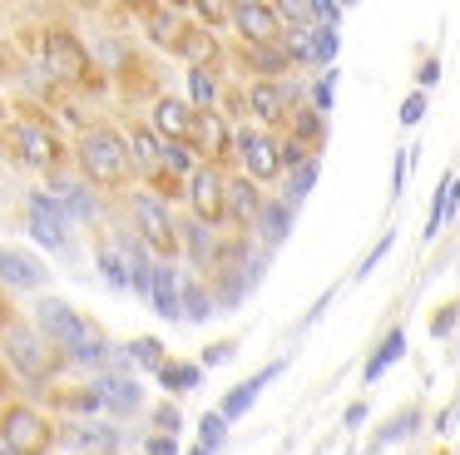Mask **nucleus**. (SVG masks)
Here are the masks:
<instances>
[{
	"label": "nucleus",
	"instance_id": "f257e3e1",
	"mask_svg": "<svg viewBox=\"0 0 460 455\" xmlns=\"http://www.w3.org/2000/svg\"><path fill=\"white\" fill-rule=\"evenodd\" d=\"M35 332L65 356V366H94V371H104L110 356H114L110 336H104L90 317L75 312L70 302H60V297H40V302H35Z\"/></svg>",
	"mask_w": 460,
	"mask_h": 455
},
{
	"label": "nucleus",
	"instance_id": "f03ea898",
	"mask_svg": "<svg viewBox=\"0 0 460 455\" xmlns=\"http://www.w3.org/2000/svg\"><path fill=\"white\" fill-rule=\"evenodd\" d=\"M0 356H5V371L21 376L25 386H35V391L50 386L55 376H60V366H65V356L35 332V322H11L5 326V332H0Z\"/></svg>",
	"mask_w": 460,
	"mask_h": 455
},
{
	"label": "nucleus",
	"instance_id": "7ed1b4c3",
	"mask_svg": "<svg viewBox=\"0 0 460 455\" xmlns=\"http://www.w3.org/2000/svg\"><path fill=\"white\" fill-rule=\"evenodd\" d=\"M75 164H80V178L90 188H124L134 174L129 138L114 134V129H84L80 144H75Z\"/></svg>",
	"mask_w": 460,
	"mask_h": 455
},
{
	"label": "nucleus",
	"instance_id": "20e7f679",
	"mask_svg": "<svg viewBox=\"0 0 460 455\" xmlns=\"http://www.w3.org/2000/svg\"><path fill=\"white\" fill-rule=\"evenodd\" d=\"M129 218H134V237H139L144 247H149L159 263H173V257L183 253V233H179V218L169 213V203H164V193H149V188H139V193H129Z\"/></svg>",
	"mask_w": 460,
	"mask_h": 455
},
{
	"label": "nucleus",
	"instance_id": "39448f33",
	"mask_svg": "<svg viewBox=\"0 0 460 455\" xmlns=\"http://www.w3.org/2000/svg\"><path fill=\"white\" fill-rule=\"evenodd\" d=\"M5 144H11V154L21 158V164H31V168H40V174H55V178H60L65 144H60V134H55L45 119L21 114L15 124H5Z\"/></svg>",
	"mask_w": 460,
	"mask_h": 455
},
{
	"label": "nucleus",
	"instance_id": "423d86ee",
	"mask_svg": "<svg viewBox=\"0 0 460 455\" xmlns=\"http://www.w3.org/2000/svg\"><path fill=\"white\" fill-rule=\"evenodd\" d=\"M0 451H11V455H50L55 451V425L25 401L0 406Z\"/></svg>",
	"mask_w": 460,
	"mask_h": 455
},
{
	"label": "nucleus",
	"instance_id": "0eeeda50",
	"mask_svg": "<svg viewBox=\"0 0 460 455\" xmlns=\"http://www.w3.org/2000/svg\"><path fill=\"white\" fill-rule=\"evenodd\" d=\"M25 208H31V223H25V228H31L35 243L50 247V253H60V257H70L75 253V223H70V213L55 203L50 188H31Z\"/></svg>",
	"mask_w": 460,
	"mask_h": 455
},
{
	"label": "nucleus",
	"instance_id": "6e6552de",
	"mask_svg": "<svg viewBox=\"0 0 460 455\" xmlns=\"http://www.w3.org/2000/svg\"><path fill=\"white\" fill-rule=\"evenodd\" d=\"M233 158L243 164V178H252V183L282 178V144L262 129H238L233 134Z\"/></svg>",
	"mask_w": 460,
	"mask_h": 455
},
{
	"label": "nucleus",
	"instance_id": "1a4fd4ad",
	"mask_svg": "<svg viewBox=\"0 0 460 455\" xmlns=\"http://www.w3.org/2000/svg\"><path fill=\"white\" fill-rule=\"evenodd\" d=\"M183 198H189V213L199 218L203 228L228 223V178H223V168H208V164H203L199 174L183 183Z\"/></svg>",
	"mask_w": 460,
	"mask_h": 455
},
{
	"label": "nucleus",
	"instance_id": "9d476101",
	"mask_svg": "<svg viewBox=\"0 0 460 455\" xmlns=\"http://www.w3.org/2000/svg\"><path fill=\"white\" fill-rule=\"evenodd\" d=\"M243 99H248V114L252 119H262V124H288L292 109H302L307 89H297L292 79H252Z\"/></svg>",
	"mask_w": 460,
	"mask_h": 455
},
{
	"label": "nucleus",
	"instance_id": "9b49d317",
	"mask_svg": "<svg viewBox=\"0 0 460 455\" xmlns=\"http://www.w3.org/2000/svg\"><path fill=\"white\" fill-rule=\"evenodd\" d=\"M40 55H45V75H50L55 85H80V79L90 75V49H84L70 30H50Z\"/></svg>",
	"mask_w": 460,
	"mask_h": 455
},
{
	"label": "nucleus",
	"instance_id": "f8f14e48",
	"mask_svg": "<svg viewBox=\"0 0 460 455\" xmlns=\"http://www.w3.org/2000/svg\"><path fill=\"white\" fill-rule=\"evenodd\" d=\"M189 148L199 154V164H208V168L228 164V158H233V129H228V119H223V114H199V129H193Z\"/></svg>",
	"mask_w": 460,
	"mask_h": 455
},
{
	"label": "nucleus",
	"instance_id": "ddd939ff",
	"mask_svg": "<svg viewBox=\"0 0 460 455\" xmlns=\"http://www.w3.org/2000/svg\"><path fill=\"white\" fill-rule=\"evenodd\" d=\"M149 129L164 138V144H189L193 129H199V109H193L189 99L164 94L159 104H154V124H149Z\"/></svg>",
	"mask_w": 460,
	"mask_h": 455
},
{
	"label": "nucleus",
	"instance_id": "4468645a",
	"mask_svg": "<svg viewBox=\"0 0 460 455\" xmlns=\"http://www.w3.org/2000/svg\"><path fill=\"white\" fill-rule=\"evenodd\" d=\"M0 282L15 287V292H40V287L50 282V272H45L40 257H31V253H21V247L0 243Z\"/></svg>",
	"mask_w": 460,
	"mask_h": 455
},
{
	"label": "nucleus",
	"instance_id": "2eb2a0df",
	"mask_svg": "<svg viewBox=\"0 0 460 455\" xmlns=\"http://www.w3.org/2000/svg\"><path fill=\"white\" fill-rule=\"evenodd\" d=\"M233 25L248 45H268V40H282V20H278V5H258V0H243L233 5Z\"/></svg>",
	"mask_w": 460,
	"mask_h": 455
},
{
	"label": "nucleus",
	"instance_id": "dca6fc26",
	"mask_svg": "<svg viewBox=\"0 0 460 455\" xmlns=\"http://www.w3.org/2000/svg\"><path fill=\"white\" fill-rule=\"evenodd\" d=\"M65 445L80 455H119L124 435L110 421H80V425H65Z\"/></svg>",
	"mask_w": 460,
	"mask_h": 455
},
{
	"label": "nucleus",
	"instance_id": "f3484780",
	"mask_svg": "<svg viewBox=\"0 0 460 455\" xmlns=\"http://www.w3.org/2000/svg\"><path fill=\"white\" fill-rule=\"evenodd\" d=\"M292 223H297V208H292L288 198H268V203H262V213H258V223H252V243L272 253V247L288 243Z\"/></svg>",
	"mask_w": 460,
	"mask_h": 455
},
{
	"label": "nucleus",
	"instance_id": "a211bd4d",
	"mask_svg": "<svg viewBox=\"0 0 460 455\" xmlns=\"http://www.w3.org/2000/svg\"><path fill=\"white\" fill-rule=\"evenodd\" d=\"M183 233V257H189L199 272H213L223 257V233H213V228H203L199 218H189V223H179Z\"/></svg>",
	"mask_w": 460,
	"mask_h": 455
},
{
	"label": "nucleus",
	"instance_id": "6ab92c4d",
	"mask_svg": "<svg viewBox=\"0 0 460 455\" xmlns=\"http://www.w3.org/2000/svg\"><path fill=\"white\" fill-rule=\"evenodd\" d=\"M149 307L164 317V322H183V272H179L173 263H159V267H154Z\"/></svg>",
	"mask_w": 460,
	"mask_h": 455
},
{
	"label": "nucleus",
	"instance_id": "aec40b11",
	"mask_svg": "<svg viewBox=\"0 0 460 455\" xmlns=\"http://www.w3.org/2000/svg\"><path fill=\"white\" fill-rule=\"evenodd\" d=\"M50 193H55V203L70 213V223H94V218H100V198H94V188L84 183V178H55Z\"/></svg>",
	"mask_w": 460,
	"mask_h": 455
},
{
	"label": "nucleus",
	"instance_id": "412c9836",
	"mask_svg": "<svg viewBox=\"0 0 460 455\" xmlns=\"http://www.w3.org/2000/svg\"><path fill=\"white\" fill-rule=\"evenodd\" d=\"M94 386H100V396H104V411H110V415H134V411H144V386L134 381V376L104 371Z\"/></svg>",
	"mask_w": 460,
	"mask_h": 455
},
{
	"label": "nucleus",
	"instance_id": "4be33fe9",
	"mask_svg": "<svg viewBox=\"0 0 460 455\" xmlns=\"http://www.w3.org/2000/svg\"><path fill=\"white\" fill-rule=\"evenodd\" d=\"M262 203H268L262 183H252V178H243V174L228 178V223L252 228V223H258V213H262Z\"/></svg>",
	"mask_w": 460,
	"mask_h": 455
},
{
	"label": "nucleus",
	"instance_id": "5701e85b",
	"mask_svg": "<svg viewBox=\"0 0 460 455\" xmlns=\"http://www.w3.org/2000/svg\"><path fill=\"white\" fill-rule=\"evenodd\" d=\"M139 20L149 25L154 45H169V49H179L183 30H189V10H179V5H144Z\"/></svg>",
	"mask_w": 460,
	"mask_h": 455
},
{
	"label": "nucleus",
	"instance_id": "b1692460",
	"mask_svg": "<svg viewBox=\"0 0 460 455\" xmlns=\"http://www.w3.org/2000/svg\"><path fill=\"white\" fill-rule=\"evenodd\" d=\"M282 371V361H272L268 366V371H258V376H248V381H243V386H233V391L228 396H223V406H218V415H223V421H238V415H248L252 411V401H258V396H262V386H268L272 381V376H278Z\"/></svg>",
	"mask_w": 460,
	"mask_h": 455
},
{
	"label": "nucleus",
	"instance_id": "393cba45",
	"mask_svg": "<svg viewBox=\"0 0 460 455\" xmlns=\"http://www.w3.org/2000/svg\"><path fill=\"white\" fill-rule=\"evenodd\" d=\"M243 59L258 79H282L292 69V55L282 49V40H268V45H243Z\"/></svg>",
	"mask_w": 460,
	"mask_h": 455
},
{
	"label": "nucleus",
	"instance_id": "a878e982",
	"mask_svg": "<svg viewBox=\"0 0 460 455\" xmlns=\"http://www.w3.org/2000/svg\"><path fill=\"white\" fill-rule=\"evenodd\" d=\"M218 317V297H213V282H203V277H183V322L203 326Z\"/></svg>",
	"mask_w": 460,
	"mask_h": 455
},
{
	"label": "nucleus",
	"instance_id": "bb28decb",
	"mask_svg": "<svg viewBox=\"0 0 460 455\" xmlns=\"http://www.w3.org/2000/svg\"><path fill=\"white\" fill-rule=\"evenodd\" d=\"M179 55L189 59V69H213V59H218V35L203 25H189L179 40Z\"/></svg>",
	"mask_w": 460,
	"mask_h": 455
},
{
	"label": "nucleus",
	"instance_id": "cd10ccee",
	"mask_svg": "<svg viewBox=\"0 0 460 455\" xmlns=\"http://www.w3.org/2000/svg\"><path fill=\"white\" fill-rule=\"evenodd\" d=\"M401 352H406V332H401V326H391V332H386V342H381L376 352L367 356V366H361V381H367V386H376V381H381V371H391V366L401 361Z\"/></svg>",
	"mask_w": 460,
	"mask_h": 455
},
{
	"label": "nucleus",
	"instance_id": "c85d7f7f",
	"mask_svg": "<svg viewBox=\"0 0 460 455\" xmlns=\"http://www.w3.org/2000/svg\"><path fill=\"white\" fill-rule=\"evenodd\" d=\"M129 154H134V168L159 174V168H164V138L154 134V129H134V134H129Z\"/></svg>",
	"mask_w": 460,
	"mask_h": 455
},
{
	"label": "nucleus",
	"instance_id": "c756f323",
	"mask_svg": "<svg viewBox=\"0 0 460 455\" xmlns=\"http://www.w3.org/2000/svg\"><path fill=\"white\" fill-rule=\"evenodd\" d=\"M288 134L292 138H302L307 148H322V138H327V114H317V109H292V119H288Z\"/></svg>",
	"mask_w": 460,
	"mask_h": 455
},
{
	"label": "nucleus",
	"instance_id": "7c9ffc66",
	"mask_svg": "<svg viewBox=\"0 0 460 455\" xmlns=\"http://www.w3.org/2000/svg\"><path fill=\"white\" fill-rule=\"evenodd\" d=\"M199 381H203V366L199 361H169L159 371V386L169 396H189V391H199Z\"/></svg>",
	"mask_w": 460,
	"mask_h": 455
},
{
	"label": "nucleus",
	"instance_id": "2f4dec72",
	"mask_svg": "<svg viewBox=\"0 0 460 455\" xmlns=\"http://www.w3.org/2000/svg\"><path fill=\"white\" fill-rule=\"evenodd\" d=\"M223 85L213 69H189V104L199 109V114H213V104H218Z\"/></svg>",
	"mask_w": 460,
	"mask_h": 455
},
{
	"label": "nucleus",
	"instance_id": "473e14b6",
	"mask_svg": "<svg viewBox=\"0 0 460 455\" xmlns=\"http://www.w3.org/2000/svg\"><path fill=\"white\" fill-rule=\"evenodd\" d=\"M124 356H129L134 366H144V371H154V376L169 366V356H164V342H159V336H134V342L124 346Z\"/></svg>",
	"mask_w": 460,
	"mask_h": 455
},
{
	"label": "nucleus",
	"instance_id": "72a5a7b5",
	"mask_svg": "<svg viewBox=\"0 0 460 455\" xmlns=\"http://www.w3.org/2000/svg\"><path fill=\"white\" fill-rule=\"evenodd\" d=\"M94 267H100V277L114 287V292H129V263L119 257V247H114V243L94 253Z\"/></svg>",
	"mask_w": 460,
	"mask_h": 455
},
{
	"label": "nucleus",
	"instance_id": "f704fd0d",
	"mask_svg": "<svg viewBox=\"0 0 460 455\" xmlns=\"http://www.w3.org/2000/svg\"><path fill=\"white\" fill-rule=\"evenodd\" d=\"M317 174H322V164H317V158H312V164H302V168H292V174H288V183H282V198H288V203L297 208L302 198H307L312 188H317Z\"/></svg>",
	"mask_w": 460,
	"mask_h": 455
},
{
	"label": "nucleus",
	"instance_id": "c9c22d12",
	"mask_svg": "<svg viewBox=\"0 0 460 455\" xmlns=\"http://www.w3.org/2000/svg\"><path fill=\"white\" fill-rule=\"evenodd\" d=\"M416 425H420V411H401L396 421H386V425L376 431V441H371V451H381V445H396V441H406V435L416 431Z\"/></svg>",
	"mask_w": 460,
	"mask_h": 455
},
{
	"label": "nucleus",
	"instance_id": "e433bc0d",
	"mask_svg": "<svg viewBox=\"0 0 460 455\" xmlns=\"http://www.w3.org/2000/svg\"><path fill=\"white\" fill-rule=\"evenodd\" d=\"M199 445H208V451H223V445H228V421H223L218 411H208L199 421Z\"/></svg>",
	"mask_w": 460,
	"mask_h": 455
},
{
	"label": "nucleus",
	"instance_id": "4c0bfd02",
	"mask_svg": "<svg viewBox=\"0 0 460 455\" xmlns=\"http://www.w3.org/2000/svg\"><path fill=\"white\" fill-rule=\"evenodd\" d=\"M149 421H154V431H159V435H179V431H183V415H179V406H173V401L154 406Z\"/></svg>",
	"mask_w": 460,
	"mask_h": 455
},
{
	"label": "nucleus",
	"instance_id": "58836bf2",
	"mask_svg": "<svg viewBox=\"0 0 460 455\" xmlns=\"http://www.w3.org/2000/svg\"><path fill=\"white\" fill-rule=\"evenodd\" d=\"M332 79H337V75H332V69H322V79L307 89L312 104H317V114H332Z\"/></svg>",
	"mask_w": 460,
	"mask_h": 455
},
{
	"label": "nucleus",
	"instance_id": "ea45409f",
	"mask_svg": "<svg viewBox=\"0 0 460 455\" xmlns=\"http://www.w3.org/2000/svg\"><path fill=\"white\" fill-rule=\"evenodd\" d=\"M233 352H238V342H213V346H203V371H208V366H223V361H233Z\"/></svg>",
	"mask_w": 460,
	"mask_h": 455
},
{
	"label": "nucleus",
	"instance_id": "a19ab883",
	"mask_svg": "<svg viewBox=\"0 0 460 455\" xmlns=\"http://www.w3.org/2000/svg\"><path fill=\"white\" fill-rule=\"evenodd\" d=\"M391 247H396V233H381V243H376V247H371V253H367V257H361V267H357V277H367V272H371V267H376V263H381V257H386V253H391Z\"/></svg>",
	"mask_w": 460,
	"mask_h": 455
},
{
	"label": "nucleus",
	"instance_id": "79ce46f5",
	"mask_svg": "<svg viewBox=\"0 0 460 455\" xmlns=\"http://www.w3.org/2000/svg\"><path fill=\"white\" fill-rule=\"evenodd\" d=\"M193 15L203 20V30H213V25H223V20H233V5H208V0H203V5H193Z\"/></svg>",
	"mask_w": 460,
	"mask_h": 455
},
{
	"label": "nucleus",
	"instance_id": "37998d69",
	"mask_svg": "<svg viewBox=\"0 0 460 455\" xmlns=\"http://www.w3.org/2000/svg\"><path fill=\"white\" fill-rule=\"evenodd\" d=\"M420 119H426V94H420V89H416V94H411L406 99V104H401V124H420Z\"/></svg>",
	"mask_w": 460,
	"mask_h": 455
},
{
	"label": "nucleus",
	"instance_id": "c03bdc74",
	"mask_svg": "<svg viewBox=\"0 0 460 455\" xmlns=\"http://www.w3.org/2000/svg\"><path fill=\"white\" fill-rule=\"evenodd\" d=\"M144 455H179V441H173V435H149V441H144Z\"/></svg>",
	"mask_w": 460,
	"mask_h": 455
},
{
	"label": "nucleus",
	"instance_id": "a18cd8bd",
	"mask_svg": "<svg viewBox=\"0 0 460 455\" xmlns=\"http://www.w3.org/2000/svg\"><path fill=\"white\" fill-rule=\"evenodd\" d=\"M416 79H420V94H426V89H430V85H436V79H440V59L430 55L426 65H420V75H416Z\"/></svg>",
	"mask_w": 460,
	"mask_h": 455
},
{
	"label": "nucleus",
	"instance_id": "49530a36",
	"mask_svg": "<svg viewBox=\"0 0 460 455\" xmlns=\"http://www.w3.org/2000/svg\"><path fill=\"white\" fill-rule=\"evenodd\" d=\"M357 425H367V401L347 406V431H357Z\"/></svg>",
	"mask_w": 460,
	"mask_h": 455
},
{
	"label": "nucleus",
	"instance_id": "de8ad7c7",
	"mask_svg": "<svg viewBox=\"0 0 460 455\" xmlns=\"http://www.w3.org/2000/svg\"><path fill=\"white\" fill-rule=\"evenodd\" d=\"M450 312H456V307H446V312L436 317V336H446V332H450V322H456V317H450Z\"/></svg>",
	"mask_w": 460,
	"mask_h": 455
},
{
	"label": "nucleus",
	"instance_id": "09e8293b",
	"mask_svg": "<svg viewBox=\"0 0 460 455\" xmlns=\"http://www.w3.org/2000/svg\"><path fill=\"white\" fill-rule=\"evenodd\" d=\"M5 391H11V371L0 366V401H5Z\"/></svg>",
	"mask_w": 460,
	"mask_h": 455
},
{
	"label": "nucleus",
	"instance_id": "8fccbe9b",
	"mask_svg": "<svg viewBox=\"0 0 460 455\" xmlns=\"http://www.w3.org/2000/svg\"><path fill=\"white\" fill-rule=\"evenodd\" d=\"M189 455H218V451H208V445H193V451Z\"/></svg>",
	"mask_w": 460,
	"mask_h": 455
},
{
	"label": "nucleus",
	"instance_id": "3c124183",
	"mask_svg": "<svg viewBox=\"0 0 460 455\" xmlns=\"http://www.w3.org/2000/svg\"><path fill=\"white\" fill-rule=\"evenodd\" d=\"M5 326H11V317H5V302H0V332H5Z\"/></svg>",
	"mask_w": 460,
	"mask_h": 455
},
{
	"label": "nucleus",
	"instance_id": "603ef678",
	"mask_svg": "<svg viewBox=\"0 0 460 455\" xmlns=\"http://www.w3.org/2000/svg\"><path fill=\"white\" fill-rule=\"evenodd\" d=\"M450 415H460V401H456V406H450Z\"/></svg>",
	"mask_w": 460,
	"mask_h": 455
},
{
	"label": "nucleus",
	"instance_id": "864d4df0",
	"mask_svg": "<svg viewBox=\"0 0 460 455\" xmlns=\"http://www.w3.org/2000/svg\"><path fill=\"white\" fill-rule=\"evenodd\" d=\"M0 124H5V109H0Z\"/></svg>",
	"mask_w": 460,
	"mask_h": 455
}]
</instances>
